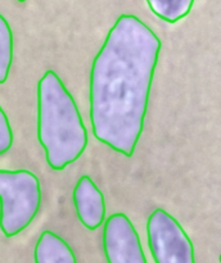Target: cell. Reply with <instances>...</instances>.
<instances>
[{
    "mask_svg": "<svg viewBox=\"0 0 221 263\" xmlns=\"http://www.w3.org/2000/svg\"><path fill=\"white\" fill-rule=\"evenodd\" d=\"M17 2H20V3H23V2H26V0H17Z\"/></svg>",
    "mask_w": 221,
    "mask_h": 263,
    "instance_id": "8fae6325",
    "label": "cell"
},
{
    "mask_svg": "<svg viewBox=\"0 0 221 263\" xmlns=\"http://www.w3.org/2000/svg\"><path fill=\"white\" fill-rule=\"evenodd\" d=\"M103 251L108 263H148L140 238L123 213H115L105 220Z\"/></svg>",
    "mask_w": 221,
    "mask_h": 263,
    "instance_id": "5b68a950",
    "label": "cell"
},
{
    "mask_svg": "<svg viewBox=\"0 0 221 263\" xmlns=\"http://www.w3.org/2000/svg\"><path fill=\"white\" fill-rule=\"evenodd\" d=\"M13 145V131L9 120L0 105V156L8 153Z\"/></svg>",
    "mask_w": 221,
    "mask_h": 263,
    "instance_id": "30bf717a",
    "label": "cell"
},
{
    "mask_svg": "<svg viewBox=\"0 0 221 263\" xmlns=\"http://www.w3.org/2000/svg\"><path fill=\"white\" fill-rule=\"evenodd\" d=\"M153 14L167 23H176L187 17L194 0H146Z\"/></svg>",
    "mask_w": 221,
    "mask_h": 263,
    "instance_id": "ba28073f",
    "label": "cell"
},
{
    "mask_svg": "<svg viewBox=\"0 0 221 263\" xmlns=\"http://www.w3.org/2000/svg\"><path fill=\"white\" fill-rule=\"evenodd\" d=\"M33 258L35 263H77L71 247L53 231H44L39 236Z\"/></svg>",
    "mask_w": 221,
    "mask_h": 263,
    "instance_id": "52a82bcc",
    "label": "cell"
},
{
    "mask_svg": "<svg viewBox=\"0 0 221 263\" xmlns=\"http://www.w3.org/2000/svg\"><path fill=\"white\" fill-rule=\"evenodd\" d=\"M73 204L77 217L85 229L94 231L105 220V203L102 192L89 176H81L73 189Z\"/></svg>",
    "mask_w": 221,
    "mask_h": 263,
    "instance_id": "8992f818",
    "label": "cell"
},
{
    "mask_svg": "<svg viewBox=\"0 0 221 263\" xmlns=\"http://www.w3.org/2000/svg\"><path fill=\"white\" fill-rule=\"evenodd\" d=\"M40 181L27 170H0V230L13 238L31 225L40 210Z\"/></svg>",
    "mask_w": 221,
    "mask_h": 263,
    "instance_id": "3957f363",
    "label": "cell"
},
{
    "mask_svg": "<svg viewBox=\"0 0 221 263\" xmlns=\"http://www.w3.org/2000/svg\"><path fill=\"white\" fill-rule=\"evenodd\" d=\"M162 44L133 14H121L95 55L89 100L93 134L116 153L133 157L144 127Z\"/></svg>",
    "mask_w": 221,
    "mask_h": 263,
    "instance_id": "6da1fadb",
    "label": "cell"
},
{
    "mask_svg": "<svg viewBox=\"0 0 221 263\" xmlns=\"http://www.w3.org/2000/svg\"><path fill=\"white\" fill-rule=\"evenodd\" d=\"M148 247L154 263H195L194 247L177 220L157 208L146 221Z\"/></svg>",
    "mask_w": 221,
    "mask_h": 263,
    "instance_id": "277c9868",
    "label": "cell"
},
{
    "mask_svg": "<svg viewBox=\"0 0 221 263\" xmlns=\"http://www.w3.org/2000/svg\"><path fill=\"white\" fill-rule=\"evenodd\" d=\"M38 139L53 171L66 170L87 146V131L76 102L51 69L38 84Z\"/></svg>",
    "mask_w": 221,
    "mask_h": 263,
    "instance_id": "7a4b0ae2",
    "label": "cell"
},
{
    "mask_svg": "<svg viewBox=\"0 0 221 263\" xmlns=\"http://www.w3.org/2000/svg\"><path fill=\"white\" fill-rule=\"evenodd\" d=\"M13 62V32L8 21L0 13V85L9 76Z\"/></svg>",
    "mask_w": 221,
    "mask_h": 263,
    "instance_id": "9c48e42d",
    "label": "cell"
}]
</instances>
